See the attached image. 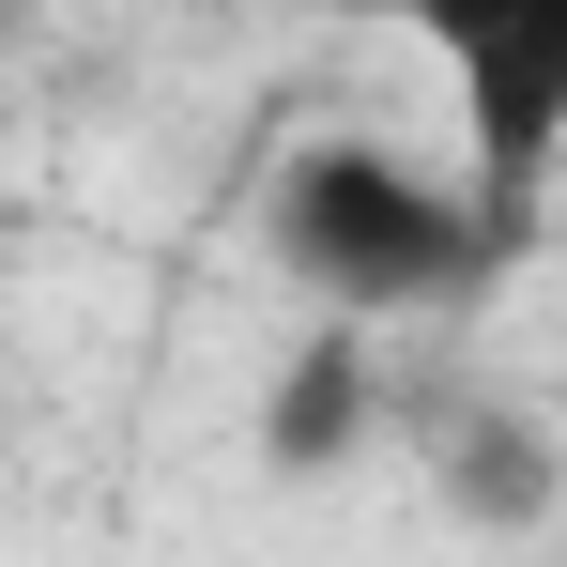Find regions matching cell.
<instances>
[{
    "instance_id": "obj_1",
    "label": "cell",
    "mask_w": 567,
    "mask_h": 567,
    "mask_svg": "<svg viewBox=\"0 0 567 567\" xmlns=\"http://www.w3.org/2000/svg\"><path fill=\"white\" fill-rule=\"evenodd\" d=\"M261 246H277V277L322 322H461L522 261V230L475 199V169H414L399 138H353V123L277 154Z\"/></svg>"
},
{
    "instance_id": "obj_2",
    "label": "cell",
    "mask_w": 567,
    "mask_h": 567,
    "mask_svg": "<svg viewBox=\"0 0 567 567\" xmlns=\"http://www.w3.org/2000/svg\"><path fill=\"white\" fill-rule=\"evenodd\" d=\"M430 78L461 107V169L506 230H537V199L567 169V0H399Z\"/></svg>"
},
{
    "instance_id": "obj_3",
    "label": "cell",
    "mask_w": 567,
    "mask_h": 567,
    "mask_svg": "<svg viewBox=\"0 0 567 567\" xmlns=\"http://www.w3.org/2000/svg\"><path fill=\"white\" fill-rule=\"evenodd\" d=\"M414 461H430V506H445L461 537H537V522L567 506V445H553V414H522L506 383L430 399V414H414Z\"/></svg>"
},
{
    "instance_id": "obj_4",
    "label": "cell",
    "mask_w": 567,
    "mask_h": 567,
    "mask_svg": "<svg viewBox=\"0 0 567 567\" xmlns=\"http://www.w3.org/2000/svg\"><path fill=\"white\" fill-rule=\"evenodd\" d=\"M383 430V322H307L261 383V475L307 491V475H338L353 445Z\"/></svg>"
},
{
    "instance_id": "obj_5",
    "label": "cell",
    "mask_w": 567,
    "mask_h": 567,
    "mask_svg": "<svg viewBox=\"0 0 567 567\" xmlns=\"http://www.w3.org/2000/svg\"><path fill=\"white\" fill-rule=\"evenodd\" d=\"M0 215H16V107H0Z\"/></svg>"
}]
</instances>
